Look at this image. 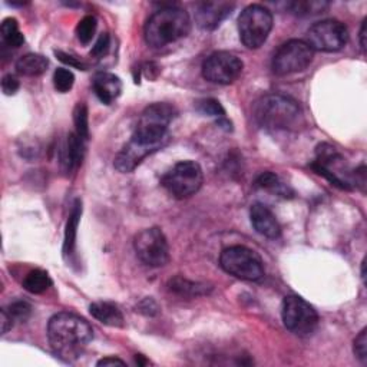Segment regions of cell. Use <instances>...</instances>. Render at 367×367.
<instances>
[{
    "mask_svg": "<svg viewBox=\"0 0 367 367\" xmlns=\"http://www.w3.org/2000/svg\"><path fill=\"white\" fill-rule=\"evenodd\" d=\"M48 339L54 353L65 360H76L94 339L88 321L72 313H58L48 325Z\"/></svg>",
    "mask_w": 367,
    "mask_h": 367,
    "instance_id": "obj_1",
    "label": "cell"
},
{
    "mask_svg": "<svg viewBox=\"0 0 367 367\" xmlns=\"http://www.w3.org/2000/svg\"><path fill=\"white\" fill-rule=\"evenodd\" d=\"M256 122L267 131H297L304 125L303 111L293 98L268 94L261 97L254 109Z\"/></svg>",
    "mask_w": 367,
    "mask_h": 367,
    "instance_id": "obj_2",
    "label": "cell"
},
{
    "mask_svg": "<svg viewBox=\"0 0 367 367\" xmlns=\"http://www.w3.org/2000/svg\"><path fill=\"white\" fill-rule=\"evenodd\" d=\"M191 32L190 15L177 6H168L156 10L145 25V40L155 49L165 48Z\"/></svg>",
    "mask_w": 367,
    "mask_h": 367,
    "instance_id": "obj_3",
    "label": "cell"
},
{
    "mask_svg": "<svg viewBox=\"0 0 367 367\" xmlns=\"http://www.w3.org/2000/svg\"><path fill=\"white\" fill-rule=\"evenodd\" d=\"M177 117V111L168 104H152L141 115L132 138L145 144L164 148L170 141L168 127Z\"/></svg>",
    "mask_w": 367,
    "mask_h": 367,
    "instance_id": "obj_4",
    "label": "cell"
},
{
    "mask_svg": "<svg viewBox=\"0 0 367 367\" xmlns=\"http://www.w3.org/2000/svg\"><path fill=\"white\" fill-rule=\"evenodd\" d=\"M220 266L225 272L241 280L259 282L264 277V266L261 259L254 251L243 245L225 248L221 252Z\"/></svg>",
    "mask_w": 367,
    "mask_h": 367,
    "instance_id": "obj_5",
    "label": "cell"
},
{
    "mask_svg": "<svg viewBox=\"0 0 367 367\" xmlns=\"http://www.w3.org/2000/svg\"><path fill=\"white\" fill-rule=\"evenodd\" d=\"M272 29V15L261 5L245 8L238 17V32L241 42L248 49H259L268 39Z\"/></svg>",
    "mask_w": 367,
    "mask_h": 367,
    "instance_id": "obj_6",
    "label": "cell"
},
{
    "mask_svg": "<svg viewBox=\"0 0 367 367\" xmlns=\"http://www.w3.org/2000/svg\"><path fill=\"white\" fill-rule=\"evenodd\" d=\"M204 174L195 161H181L161 179L164 188L175 198H190L202 187Z\"/></svg>",
    "mask_w": 367,
    "mask_h": 367,
    "instance_id": "obj_7",
    "label": "cell"
},
{
    "mask_svg": "<svg viewBox=\"0 0 367 367\" xmlns=\"http://www.w3.org/2000/svg\"><path fill=\"white\" fill-rule=\"evenodd\" d=\"M314 58V51L306 40L291 39L283 43L272 58V71L275 75L286 76L303 72L310 66Z\"/></svg>",
    "mask_w": 367,
    "mask_h": 367,
    "instance_id": "obj_8",
    "label": "cell"
},
{
    "mask_svg": "<svg viewBox=\"0 0 367 367\" xmlns=\"http://www.w3.org/2000/svg\"><path fill=\"white\" fill-rule=\"evenodd\" d=\"M282 316L286 329L297 336H310L318 326L317 311L298 295L284 298Z\"/></svg>",
    "mask_w": 367,
    "mask_h": 367,
    "instance_id": "obj_9",
    "label": "cell"
},
{
    "mask_svg": "<svg viewBox=\"0 0 367 367\" xmlns=\"http://www.w3.org/2000/svg\"><path fill=\"white\" fill-rule=\"evenodd\" d=\"M348 40V28L336 19H327L314 23L307 31L306 36V43L310 48L320 52H337L346 46Z\"/></svg>",
    "mask_w": 367,
    "mask_h": 367,
    "instance_id": "obj_10",
    "label": "cell"
},
{
    "mask_svg": "<svg viewBox=\"0 0 367 367\" xmlns=\"http://www.w3.org/2000/svg\"><path fill=\"white\" fill-rule=\"evenodd\" d=\"M133 248L138 259L149 267H163L170 260L168 241L156 227L138 233L133 240Z\"/></svg>",
    "mask_w": 367,
    "mask_h": 367,
    "instance_id": "obj_11",
    "label": "cell"
},
{
    "mask_svg": "<svg viewBox=\"0 0 367 367\" xmlns=\"http://www.w3.org/2000/svg\"><path fill=\"white\" fill-rule=\"evenodd\" d=\"M311 168L318 175H323L326 179H329L333 186L341 190L352 188V181L349 178L346 164H344L343 156L334 147L321 144L317 148V155L314 163L311 164Z\"/></svg>",
    "mask_w": 367,
    "mask_h": 367,
    "instance_id": "obj_12",
    "label": "cell"
},
{
    "mask_svg": "<svg viewBox=\"0 0 367 367\" xmlns=\"http://www.w3.org/2000/svg\"><path fill=\"white\" fill-rule=\"evenodd\" d=\"M243 60L231 52H214L205 59L202 65V76L213 83H234L243 74Z\"/></svg>",
    "mask_w": 367,
    "mask_h": 367,
    "instance_id": "obj_13",
    "label": "cell"
},
{
    "mask_svg": "<svg viewBox=\"0 0 367 367\" xmlns=\"http://www.w3.org/2000/svg\"><path fill=\"white\" fill-rule=\"evenodd\" d=\"M159 149H163V148L158 145L145 144L142 141L135 140V138H131L129 142L122 148V151L117 155V158H115L113 165L122 174L132 172L148 155Z\"/></svg>",
    "mask_w": 367,
    "mask_h": 367,
    "instance_id": "obj_14",
    "label": "cell"
},
{
    "mask_svg": "<svg viewBox=\"0 0 367 367\" xmlns=\"http://www.w3.org/2000/svg\"><path fill=\"white\" fill-rule=\"evenodd\" d=\"M233 9L234 5L228 2H202L195 8V20L199 28L214 31L227 16L231 15Z\"/></svg>",
    "mask_w": 367,
    "mask_h": 367,
    "instance_id": "obj_15",
    "label": "cell"
},
{
    "mask_svg": "<svg viewBox=\"0 0 367 367\" xmlns=\"http://www.w3.org/2000/svg\"><path fill=\"white\" fill-rule=\"evenodd\" d=\"M250 218L252 227H254L259 234L271 240H275L282 236V227L267 205L261 202L252 204L250 210Z\"/></svg>",
    "mask_w": 367,
    "mask_h": 367,
    "instance_id": "obj_16",
    "label": "cell"
},
{
    "mask_svg": "<svg viewBox=\"0 0 367 367\" xmlns=\"http://www.w3.org/2000/svg\"><path fill=\"white\" fill-rule=\"evenodd\" d=\"M94 90L102 104L111 105L121 97L122 82L117 75L101 72L94 79Z\"/></svg>",
    "mask_w": 367,
    "mask_h": 367,
    "instance_id": "obj_17",
    "label": "cell"
},
{
    "mask_svg": "<svg viewBox=\"0 0 367 367\" xmlns=\"http://www.w3.org/2000/svg\"><path fill=\"white\" fill-rule=\"evenodd\" d=\"M83 140L75 132L66 136V141L60 149V161L66 171H74L82 164L85 145Z\"/></svg>",
    "mask_w": 367,
    "mask_h": 367,
    "instance_id": "obj_18",
    "label": "cell"
},
{
    "mask_svg": "<svg viewBox=\"0 0 367 367\" xmlns=\"http://www.w3.org/2000/svg\"><path fill=\"white\" fill-rule=\"evenodd\" d=\"M89 311L92 317H95L99 323L111 327H122L124 326V316L122 311L112 303L98 302L89 306Z\"/></svg>",
    "mask_w": 367,
    "mask_h": 367,
    "instance_id": "obj_19",
    "label": "cell"
},
{
    "mask_svg": "<svg viewBox=\"0 0 367 367\" xmlns=\"http://www.w3.org/2000/svg\"><path fill=\"white\" fill-rule=\"evenodd\" d=\"M82 214V204L81 201H75L74 209L69 215L66 229H65V243H63V252L65 257H71L75 252V245H76V234H78V225Z\"/></svg>",
    "mask_w": 367,
    "mask_h": 367,
    "instance_id": "obj_20",
    "label": "cell"
},
{
    "mask_svg": "<svg viewBox=\"0 0 367 367\" xmlns=\"http://www.w3.org/2000/svg\"><path fill=\"white\" fill-rule=\"evenodd\" d=\"M49 60L39 54H28L16 62V71L23 76H39L46 72Z\"/></svg>",
    "mask_w": 367,
    "mask_h": 367,
    "instance_id": "obj_21",
    "label": "cell"
},
{
    "mask_svg": "<svg viewBox=\"0 0 367 367\" xmlns=\"http://www.w3.org/2000/svg\"><path fill=\"white\" fill-rule=\"evenodd\" d=\"M168 287L171 291L179 294V295H188V297H198V295H205L211 291V287L206 286L204 283H194L187 279L182 277H175L170 280Z\"/></svg>",
    "mask_w": 367,
    "mask_h": 367,
    "instance_id": "obj_22",
    "label": "cell"
},
{
    "mask_svg": "<svg viewBox=\"0 0 367 367\" xmlns=\"http://www.w3.org/2000/svg\"><path fill=\"white\" fill-rule=\"evenodd\" d=\"M52 286V280L49 274L44 270L36 268L26 274L25 280H23V288L32 294H42Z\"/></svg>",
    "mask_w": 367,
    "mask_h": 367,
    "instance_id": "obj_23",
    "label": "cell"
},
{
    "mask_svg": "<svg viewBox=\"0 0 367 367\" xmlns=\"http://www.w3.org/2000/svg\"><path fill=\"white\" fill-rule=\"evenodd\" d=\"M0 33H2L3 43L9 48H20L25 43V36L19 31V23L13 17H8L2 22Z\"/></svg>",
    "mask_w": 367,
    "mask_h": 367,
    "instance_id": "obj_24",
    "label": "cell"
},
{
    "mask_svg": "<svg viewBox=\"0 0 367 367\" xmlns=\"http://www.w3.org/2000/svg\"><path fill=\"white\" fill-rule=\"evenodd\" d=\"M98 28V20L95 16H85L81 19L76 26V38L82 44H88L92 39H94Z\"/></svg>",
    "mask_w": 367,
    "mask_h": 367,
    "instance_id": "obj_25",
    "label": "cell"
},
{
    "mask_svg": "<svg viewBox=\"0 0 367 367\" xmlns=\"http://www.w3.org/2000/svg\"><path fill=\"white\" fill-rule=\"evenodd\" d=\"M74 122L76 128V133L83 141H88L89 138V120H88V108L83 102H79L74 109Z\"/></svg>",
    "mask_w": 367,
    "mask_h": 367,
    "instance_id": "obj_26",
    "label": "cell"
},
{
    "mask_svg": "<svg viewBox=\"0 0 367 367\" xmlns=\"http://www.w3.org/2000/svg\"><path fill=\"white\" fill-rule=\"evenodd\" d=\"M75 83V76L72 74V71H69L66 67H58L55 74H54V85L55 89L60 94H66L72 89Z\"/></svg>",
    "mask_w": 367,
    "mask_h": 367,
    "instance_id": "obj_27",
    "label": "cell"
},
{
    "mask_svg": "<svg viewBox=\"0 0 367 367\" xmlns=\"http://www.w3.org/2000/svg\"><path fill=\"white\" fill-rule=\"evenodd\" d=\"M329 3L325 2H293L288 5V9L294 15H311L327 9Z\"/></svg>",
    "mask_w": 367,
    "mask_h": 367,
    "instance_id": "obj_28",
    "label": "cell"
},
{
    "mask_svg": "<svg viewBox=\"0 0 367 367\" xmlns=\"http://www.w3.org/2000/svg\"><path fill=\"white\" fill-rule=\"evenodd\" d=\"M198 111L204 115H209V117H214L217 120L225 118V109L217 99H202L197 105Z\"/></svg>",
    "mask_w": 367,
    "mask_h": 367,
    "instance_id": "obj_29",
    "label": "cell"
},
{
    "mask_svg": "<svg viewBox=\"0 0 367 367\" xmlns=\"http://www.w3.org/2000/svg\"><path fill=\"white\" fill-rule=\"evenodd\" d=\"M257 187L271 190V191H277L279 194H286V187L280 182L279 177L272 174V172H264L257 179Z\"/></svg>",
    "mask_w": 367,
    "mask_h": 367,
    "instance_id": "obj_30",
    "label": "cell"
},
{
    "mask_svg": "<svg viewBox=\"0 0 367 367\" xmlns=\"http://www.w3.org/2000/svg\"><path fill=\"white\" fill-rule=\"evenodd\" d=\"M6 310L13 318V321H19V323H25L32 314V307L26 302H15Z\"/></svg>",
    "mask_w": 367,
    "mask_h": 367,
    "instance_id": "obj_31",
    "label": "cell"
},
{
    "mask_svg": "<svg viewBox=\"0 0 367 367\" xmlns=\"http://www.w3.org/2000/svg\"><path fill=\"white\" fill-rule=\"evenodd\" d=\"M354 356L363 363H367V330L363 329L359 336L354 340V346H353Z\"/></svg>",
    "mask_w": 367,
    "mask_h": 367,
    "instance_id": "obj_32",
    "label": "cell"
},
{
    "mask_svg": "<svg viewBox=\"0 0 367 367\" xmlns=\"http://www.w3.org/2000/svg\"><path fill=\"white\" fill-rule=\"evenodd\" d=\"M109 46H111V36L108 33H102L98 38L94 48H92L90 55L95 56V58H102V56H105L108 54Z\"/></svg>",
    "mask_w": 367,
    "mask_h": 367,
    "instance_id": "obj_33",
    "label": "cell"
},
{
    "mask_svg": "<svg viewBox=\"0 0 367 367\" xmlns=\"http://www.w3.org/2000/svg\"><path fill=\"white\" fill-rule=\"evenodd\" d=\"M19 81L16 76L13 75H6L3 79H2V90H3V94L10 97V95H15L16 92L19 90Z\"/></svg>",
    "mask_w": 367,
    "mask_h": 367,
    "instance_id": "obj_34",
    "label": "cell"
},
{
    "mask_svg": "<svg viewBox=\"0 0 367 367\" xmlns=\"http://www.w3.org/2000/svg\"><path fill=\"white\" fill-rule=\"evenodd\" d=\"M140 311L147 316H155L158 313V306L152 298H145V300L141 302L140 304Z\"/></svg>",
    "mask_w": 367,
    "mask_h": 367,
    "instance_id": "obj_35",
    "label": "cell"
},
{
    "mask_svg": "<svg viewBox=\"0 0 367 367\" xmlns=\"http://www.w3.org/2000/svg\"><path fill=\"white\" fill-rule=\"evenodd\" d=\"M55 54H56V56H58L62 62L67 63L69 66L79 67V69H85V66L82 65V62L76 60V58H74V56H71V55H67V54H65V52H60V51H56Z\"/></svg>",
    "mask_w": 367,
    "mask_h": 367,
    "instance_id": "obj_36",
    "label": "cell"
},
{
    "mask_svg": "<svg viewBox=\"0 0 367 367\" xmlns=\"http://www.w3.org/2000/svg\"><path fill=\"white\" fill-rule=\"evenodd\" d=\"M13 325H15L13 318L10 317V314L8 313V310L3 309L2 310V333L6 334L13 327Z\"/></svg>",
    "mask_w": 367,
    "mask_h": 367,
    "instance_id": "obj_37",
    "label": "cell"
},
{
    "mask_svg": "<svg viewBox=\"0 0 367 367\" xmlns=\"http://www.w3.org/2000/svg\"><path fill=\"white\" fill-rule=\"evenodd\" d=\"M125 366L127 363L118 357H105L98 361V366Z\"/></svg>",
    "mask_w": 367,
    "mask_h": 367,
    "instance_id": "obj_38",
    "label": "cell"
},
{
    "mask_svg": "<svg viewBox=\"0 0 367 367\" xmlns=\"http://www.w3.org/2000/svg\"><path fill=\"white\" fill-rule=\"evenodd\" d=\"M366 32H367V20L364 19L361 23V29H360V46L361 49H366Z\"/></svg>",
    "mask_w": 367,
    "mask_h": 367,
    "instance_id": "obj_39",
    "label": "cell"
},
{
    "mask_svg": "<svg viewBox=\"0 0 367 367\" xmlns=\"http://www.w3.org/2000/svg\"><path fill=\"white\" fill-rule=\"evenodd\" d=\"M364 268H366V260H363V263H361V279H363V282L366 280V271H364Z\"/></svg>",
    "mask_w": 367,
    "mask_h": 367,
    "instance_id": "obj_40",
    "label": "cell"
}]
</instances>
